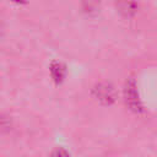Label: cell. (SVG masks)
I'll list each match as a JSON object with an SVG mask.
<instances>
[{
  "mask_svg": "<svg viewBox=\"0 0 157 157\" xmlns=\"http://www.w3.org/2000/svg\"><path fill=\"white\" fill-rule=\"evenodd\" d=\"M50 157H70V155H69V152H67L66 150H64V148H55V150L52 152Z\"/></svg>",
  "mask_w": 157,
  "mask_h": 157,
  "instance_id": "obj_4",
  "label": "cell"
},
{
  "mask_svg": "<svg viewBox=\"0 0 157 157\" xmlns=\"http://www.w3.org/2000/svg\"><path fill=\"white\" fill-rule=\"evenodd\" d=\"M126 102L132 109H139V96L134 83H129L126 87Z\"/></svg>",
  "mask_w": 157,
  "mask_h": 157,
  "instance_id": "obj_2",
  "label": "cell"
},
{
  "mask_svg": "<svg viewBox=\"0 0 157 157\" xmlns=\"http://www.w3.org/2000/svg\"><path fill=\"white\" fill-rule=\"evenodd\" d=\"M96 91V96L99 101L104 102V103H110L114 101V91L112 87L105 86V85H99L97 86Z\"/></svg>",
  "mask_w": 157,
  "mask_h": 157,
  "instance_id": "obj_1",
  "label": "cell"
},
{
  "mask_svg": "<svg viewBox=\"0 0 157 157\" xmlns=\"http://www.w3.org/2000/svg\"><path fill=\"white\" fill-rule=\"evenodd\" d=\"M52 74H53V77H54L55 81H60L64 77V69H63V66L59 63L53 64V66H52Z\"/></svg>",
  "mask_w": 157,
  "mask_h": 157,
  "instance_id": "obj_3",
  "label": "cell"
}]
</instances>
